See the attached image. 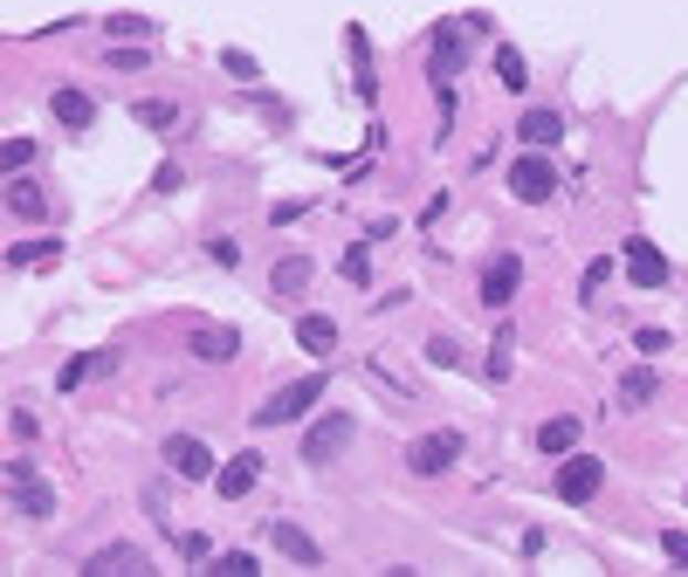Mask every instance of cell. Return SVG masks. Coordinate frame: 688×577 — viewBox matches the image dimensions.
Here are the masks:
<instances>
[{"mask_svg":"<svg viewBox=\"0 0 688 577\" xmlns=\"http://www.w3.org/2000/svg\"><path fill=\"white\" fill-rule=\"evenodd\" d=\"M461 55H468V35L455 21H441L434 28V62H427V76H434V90H441V104L455 111V76H461Z\"/></svg>","mask_w":688,"mask_h":577,"instance_id":"cell-1","label":"cell"},{"mask_svg":"<svg viewBox=\"0 0 688 577\" xmlns=\"http://www.w3.org/2000/svg\"><path fill=\"white\" fill-rule=\"evenodd\" d=\"M324 399V378L310 371V378H296V385H283L275 399H262V412H256V427H290V420H303L310 406Z\"/></svg>","mask_w":688,"mask_h":577,"instance_id":"cell-2","label":"cell"},{"mask_svg":"<svg viewBox=\"0 0 688 577\" xmlns=\"http://www.w3.org/2000/svg\"><path fill=\"white\" fill-rule=\"evenodd\" d=\"M510 192H517L523 207H544L551 192H557V166H551L544 151H523V158H510Z\"/></svg>","mask_w":688,"mask_h":577,"instance_id":"cell-3","label":"cell"},{"mask_svg":"<svg viewBox=\"0 0 688 577\" xmlns=\"http://www.w3.org/2000/svg\"><path fill=\"white\" fill-rule=\"evenodd\" d=\"M461 461V433L455 427H441V433H420L414 447H406V468H414L420 481H434V474H448Z\"/></svg>","mask_w":688,"mask_h":577,"instance_id":"cell-4","label":"cell"},{"mask_svg":"<svg viewBox=\"0 0 688 577\" xmlns=\"http://www.w3.org/2000/svg\"><path fill=\"white\" fill-rule=\"evenodd\" d=\"M600 481H606V461H592V454H565V468H557V502H592L600 495Z\"/></svg>","mask_w":688,"mask_h":577,"instance_id":"cell-5","label":"cell"},{"mask_svg":"<svg viewBox=\"0 0 688 577\" xmlns=\"http://www.w3.org/2000/svg\"><path fill=\"white\" fill-rule=\"evenodd\" d=\"M8 495H14L21 516H49L55 508V495L42 489V474H35V461H8Z\"/></svg>","mask_w":688,"mask_h":577,"instance_id":"cell-6","label":"cell"},{"mask_svg":"<svg viewBox=\"0 0 688 577\" xmlns=\"http://www.w3.org/2000/svg\"><path fill=\"white\" fill-rule=\"evenodd\" d=\"M619 254H627V275H634L640 288H668V254L654 248L647 234H627V248H619Z\"/></svg>","mask_w":688,"mask_h":577,"instance_id":"cell-7","label":"cell"},{"mask_svg":"<svg viewBox=\"0 0 688 577\" xmlns=\"http://www.w3.org/2000/svg\"><path fill=\"white\" fill-rule=\"evenodd\" d=\"M166 468H173L179 481H207V474H213L207 440H194V433H173V440H166Z\"/></svg>","mask_w":688,"mask_h":577,"instance_id":"cell-8","label":"cell"},{"mask_svg":"<svg viewBox=\"0 0 688 577\" xmlns=\"http://www.w3.org/2000/svg\"><path fill=\"white\" fill-rule=\"evenodd\" d=\"M344 440H352V420H344V412H324V420L303 433V461H310V468H324Z\"/></svg>","mask_w":688,"mask_h":577,"instance_id":"cell-9","label":"cell"},{"mask_svg":"<svg viewBox=\"0 0 688 577\" xmlns=\"http://www.w3.org/2000/svg\"><path fill=\"white\" fill-rule=\"evenodd\" d=\"M517 282H523V262H517V254H496V262L482 269V303H489V310H510Z\"/></svg>","mask_w":688,"mask_h":577,"instance_id":"cell-10","label":"cell"},{"mask_svg":"<svg viewBox=\"0 0 688 577\" xmlns=\"http://www.w3.org/2000/svg\"><path fill=\"white\" fill-rule=\"evenodd\" d=\"M186 350H194L200 365H228L234 350H241V337H234V331H221V324H200L194 337H186Z\"/></svg>","mask_w":688,"mask_h":577,"instance_id":"cell-11","label":"cell"},{"mask_svg":"<svg viewBox=\"0 0 688 577\" xmlns=\"http://www.w3.org/2000/svg\"><path fill=\"white\" fill-rule=\"evenodd\" d=\"M111 570H132V577H145L152 564H145V550H138V543H111V550H97V557L83 564V577H111Z\"/></svg>","mask_w":688,"mask_h":577,"instance_id":"cell-12","label":"cell"},{"mask_svg":"<svg viewBox=\"0 0 688 577\" xmlns=\"http://www.w3.org/2000/svg\"><path fill=\"white\" fill-rule=\"evenodd\" d=\"M256 474H262V454H234L228 468H213V489H221L228 502H241L248 489H256Z\"/></svg>","mask_w":688,"mask_h":577,"instance_id":"cell-13","label":"cell"},{"mask_svg":"<svg viewBox=\"0 0 688 577\" xmlns=\"http://www.w3.org/2000/svg\"><path fill=\"white\" fill-rule=\"evenodd\" d=\"M269 543H275V550H283L290 564H324V550H317V543H310L296 523H269Z\"/></svg>","mask_w":688,"mask_h":577,"instance_id":"cell-14","label":"cell"},{"mask_svg":"<svg viewBox=\"0 0 688 577\" xmlns=\"http://www.w3.org/2000/svg\"><path fill=\"white\" fill-rule=\"evenodd\" d=\"M8 213H21V220H42V213H49L42 186H35V179H21V172H8Z\"/></svg>","mask_w":688,"mask_h":577,"instance_id":"cell-15","label":"cell"},{"mask_svg":"<svg viewBox=\"0 0 688 577\" xmlns=\"http://www.w3.org/2000/svg\"><path fill=\"white\" fill-rule=\"evenodd\" d=\"M49 111L70 124V132H90V117H97V104H90L83 90H55V96H49Z\"/></svg>","mask_w":688,"mask_h":577,"instance_id":"cell-16","label":"cell"},{"mask_svg":"<svg viewBox=\"0 0 688 577\" xmlns=\"http://www.w3.org/2000/svg\"><path fill=\"white\" fill-rule=\"evenodd\" d=\"M296 344L310 350V358H331V350H337V324H331V316H303V324H296Z\"/></svg>","mask_w":688,"mask_h":577,"instance_id":"cell-17","label":"cell"},{"mask_svg":"<svg viewBox=\"0 0 688 577\" xmlns=\"http://www.w3.org/2000/svg\"><path fill=\"white\" fill-rule=\"evenodd\" d=\"M517 132H523V145H557V138H565V117H557V111H530L523 124H517Z\"/></svg>","mask_w":688,"mask_h":577,"instance_id":"cell-18","label":"cell"},{"mask_svg":"<svg viewBox=\"0 0 688 577\" xmlns=\"http://www.w3.org/2000/svg\"><path fill=\"white\" fill-rule=\"evenodd\" d=\"M269 282H275V296H303V288H310V262H303V254H283Z\"/></svg>","mask_w":688,"mask_h":577,"instance_id":"cell-19","label":"cell"},{"mask_svg":"<svg viewBox=\"0 0 688 577\" xmlns=\"http://www.w3.org/2000/svg\"><path fill=\"white\" fill-rule=\"evenodd\" d=\"M538 447H544V454H572V447H578V420H572V412H565V420H544Z\"/></svg>","mask_w":688,"mask_h":577,"instance_id":"cell-20","label":"cell"},{"mask_svg":"<svg viewBox=\"0 0 688 577\" xmlns=\"http://www.w3.org/2000/svg\"><path fill=\"white\" fill-rule=\"evenodd\" d=\"M344 42H352V55H358V96L372 104V96H379V83H372V49H365V28H344Z\"/></svg>","mask_w":688,"mask_h":577,"instance_id":"cell-21","label":"cell"},{"mask_svg":"<svg viewBox=\"0 0 688 577\" xmlns=\"http://www.w3.org/2000/svg\"><path fill=\"white\" fill-rule=\"evenodd\" d=\"M104 365H111V350H97V358H70V365L55 371V385H62V392H76V385H83L90 371H104Z\"/></svg>","mask_w":688,"mask_h":577,"instance_id":"cell-22","label":"cell"},{"mask_svg":"<svg viewBox=\"0 0 688 577\" xmlns=\"http://www.w3.org/2000/svg\"><path fill=\"white\" fill-rule=\"evenodd\" d=\"M654 399V371L640 365V371H627V378H619V406H647Z\"/></svg>","mask_w":688,"mask_h":577,"instance_id":"cell-23","label":"cell"},{"mask_svg":"<svg viewBox=\"0 0 688 577\" xmlns=\"http://www.w3.org/2000/svg\"><path fill=\"white\" fill-rule=\"evenodd\" d=\"M510 365H517V344H510V331H496V344H489V378H510Z\"/></svg>","mask_w":688,"mask_h":577,"instance_id":"cell-24","label":"cell"},{"mask_svg":"<svg viewBox=\"0 0 688 577\" xmlns=\"http://www.w3.org/2000/svg\"><path fill=\"white\" fill-rule=\"evenodd\" d=\"M132 117L145 124V132H173V124H179V111H173V104H159V96H152V104H138Z\"/></svg>","mask_w":688,"mask_h":577,"instance_id":"cell-25","label":"cell"},{"mask_svg":"<svg viewBox=\"0 0 688 577\" xmlns=\"http://www.w3.org/2000/svg\"><path fill=\"white\" fill-rule=\"evenodd\" d=\"M496 76H503V90H523V83H530V70H523L517 49H496Z\"/></svg>","mask_w":688,"mask_h":577,"instance_id":"cell-26","label":"cell"},{"mask_svg":"<svg viewBox=\"0 0 688 577\" xmlns=\"http://www.w3.org/2000/svg\"><path fill=\"white\" fill-rule=\"evenodd\" d=\"M0 166H8V172L35 166V145H28V138H8V145H0Z\"/></svg>","mask_w":688,"mask_h":577,"instance_id":"cell-27","label":"cell"},{"mask_svg":"<svg viewBox=\"0 0 688 577\" xmlns=\"http://www.w3.org/2000/svg\"><path fill=\"white\" fill-rule=\"evenodd\" d=\"M221 70L241 76V83H256V76H262V62H256V55H241V49H228V55H221Z\"/></svg>","mask_w":688,"mask_h":577,"instance_id":"cell-28","label":"cell"},{"mask_svg":"<svg viewBox=\"0 0 688 577\" xmlns=\"http://www.w3.org/2000/svg\"><path fill=\"white\" fill-rule=\"evenodd\" d=\"M55 241H28V248H8V269H28V262H49Z\"/></svg>","mask_w":688,"mask_h":577,"instance_id":"cell-29","label":"cell"},{"mask_svg":"<svg viewBox=\"0 0 688 577\" xmlns=\"http://www.w3.org/2000/svg\"><path fill=\"white\" fill-rule=\"evenodd\" d=\"M213 577H256V557L234 550V557H213Z\"/></svg>","mask_w":688,"mask_h":577,"instance_id":"cell-30","label":"cell"},{"mask_svg":"<svg viewBox=\"0 0 688 577\" xmlns=\"http://www.w3.org/2000/svg\"><path fill=\"white\" fill-rule=\"evenodd\" d=\"M111 35H117V42H124V35H132V42H145V35H152V21H138V14H117V21H111Z\"/></svg>","mask_w":688,"mask_h":577,"instance_id":"cell-31","label":"cell"},{"mask_svg":"<svg viewBox=\"0 0 688 577\" xmlns=\"http://www.w3.org/2000/svg\"><path fill=\"white\" fill-rule=\"evenodd\" d=\"M455 358H461V350H455L448 337H434V344H427V365H455Z\"/></svg>","mask_w":688,"mask_h":577,"instance_id":"cell-32","label":"cell"},{"mask_svg":"<svg viewBox=\"0 0 688 577\" xmlns=\"http://www.w3.org/2000/svg\"><path fill=\"white\" fill-rule=\"evenodd\" d=\"M606 275H613V262H592V269H585V282H578V288H585V296H600V282H606Z\"/></svg>","mask_w":688,"mask_h":577,"instance_id":"cell-33","label":"cell"},{"mask_svg":"<svg viewBox=\"0 0 688 577\" xmlns=\"http://www.w3.org/2000/svg\"><path fill=\"white\" fill-rule=\"evenodd\" d=\"M661 550H668L675 564H688V536H675V529H668V536H661Z\"/></svg>","mask_w":688,"mask_h":577,"instance_id":"cell-34","label":"cell"}]
</instances>
